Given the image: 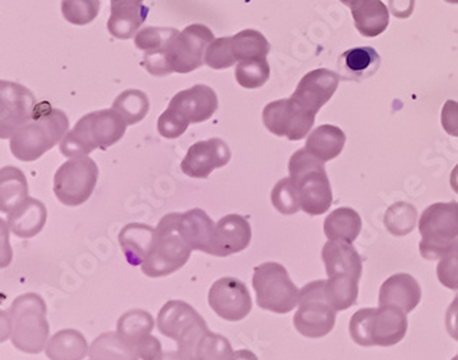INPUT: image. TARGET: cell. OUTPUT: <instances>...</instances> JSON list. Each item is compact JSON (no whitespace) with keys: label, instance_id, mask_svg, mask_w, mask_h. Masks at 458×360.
Wrapping results in <instances>:
<instances>
[{"label":"cell","instance_id":"obj_32","mask_svg":"<svg viewBox=\"0 0 458 360\" xmlns=\"http://www.w3.org/2000/svg\"><path fill=\"white\" fill-rule=\"evenodd\" d=\"M89 357L103 360H140L136 347L119 333H104L89 345Z\"/></svg>","mask_w":458,"mask_h":360},{"label":"cell","instance_id":"obj_23","mask_svg":"<svg viewBox=\"0 0 458 360\" xmlns=\"http://www.w3.org/2000/svg\"><path fill=\"white\" fill-rule=\"evenodd\" d=\"M156 234V228L145 223H129L120 230V248L130 265L137 267L148 260L155 248Z\"/></svg>","mask_w":458,"mask_h":360},{"label":"cell","instance_id":"obj_27","mask_svg":"<svg viewBox=\"0 0 458 360\" xmlns=\"http://www.w3.org/2000/svg\"><path fill=\"white\" fill-rule=\"evenodd\" d=\"M359 34L375 38L384 34L389 25V9L382 0H363L352 8Z\"/></svg>","mask_w":458,"mask_h":360},{"label":"cell","instance_id":"obj_25","mask_svg":"<svg viewBox=\"0 0 458 360\" xmlns=\"http://www.w3.org/2000/svg\"><path fill=\"white\" fill-rule=\"evenodd\" d=\"M47 218L48 212L45 205L34 197H28L15 211L9 213L8 227L16 237L34 238L44 230Z\"/></svg>","mask_w":458,"mask_h":360},{"label":"cell","instance_id":"obj_44","mask_svg":"<svg viewBox=\"0 0 458 360\" xmlns=\"http://www.w3.org/2000/svg\"><path fill=\"white\" fill-rule=\"evenodd\" d=\"M437 279L445 289L458 290V239L441 256Z\"/></svg>","mask_w":458,"mask_h":360},{"label":"cell","instance_id":"obj_42","mask_svg":"<svg viewBox=\"0 0 458 360\" xmlns=\"http://www.w3.org/2000/svg\"><path fill=\"white\" fill-rule=\"evenodd\" d=\"M179 34L178 29L174 28H145L140 32H137L134 37V45L140 51H155V49H162Z\"/></svg>","mask_w":458,"mask_h":360},{"label":"cell","instance_id":"obj_26","mask_svg":"<svg viewBox=\"0 0 458 360\" xmlns=\"http://www.w3.org/2000/svg\"><path fill=\"white\" fill-rule=\"evenodd\" d=\"M148 8L143 4H111V15L108 18L107 29L115 39L126 41L136 37L141 25L148 18Z\"/></svg>","mask_w":458,"mask_h":360},{"label":"cell","instance_id":"obj_39","mask_svg":"<svg viewBox=\"0 0 458 360\" xmlns=\"http://www.w3.org/2000/svg\"><path fill=\"white\" fill-rule=\"evenodd\" d=\"M100 6V0H63L61 11L65 21L77 27H84L97 18Z\"/></svg>","mask_w":458,"mask_h":360},{"label":"cell","instance_id":"obj_17","mask_svg":"<svg viewBox=\"0 0 458 360\" xmlns=\"http://www.w3.org/2000/svg\"><path fill=\"white\" fill-rule=\"evenodd\" d=\"M167 110L178 115L188 126L211 119L218 110V96L211 87L198 84L176 94Z\"/></svg>","mask_w":458,"mask_h":360},{"label":"cell","instance_id":"obj_13","mask_svg":"<svg viewBox=\"0 0 458 360\" xmlns=\"http://www.w3.org/2000/svg\"><path fill=\"white\" fill-rule=\"evenodd\" d=\"M316 114L307 112L306 108L297 105L290 98L273 101L263 110V121L267 130L278 138L299 141L310 133Z\"/></svg>","mask_w":458,"mask_h":360},{"label":"cell","instance_id":"obj_37","mask_svg":"<svg viewBox=\"0 0 458 360\" xmlns=\"http://www.w3.org/2000/svg\"><path fill=\"white\" fill-rule=\"evenodd\" d=\"M418 212L408 202H396L391 205L385 213L384 223L389 234L405 237L417 227Z\"/></svg>","mask_w":458,"mask_h":360},{"label":"cell","instance_id":"obj_4","mask_svg":"<svg viewBox=\"0 0 458 360\" xmlns=\"http://www.w3.org/2000/svg\"><path fill=\"white\" fill-rule=\"evenodd\" d=\"M289 173L296 188L301 211L311 216L323 215L329 211L333 192L325 162L306 149H300L290 157Z\"/></svg>","mask_w":458,"mask_h":360},{"label":"cell","instance_id":"obj_19","mask_svg":"<svg viewBox=\"0 0 458 360\" xmlns=\"http://www.w3.org/2000/svg\"><path fill=\"white\" fill-rule=\"evenodd\" d=\"M251 225L244 216L231 213L224 216L215 227L214 244L209 255L229 256L241 253L251 244Z\"/></svg>","mask_w":458,"mask_h":360},{"label":"cell","instance_id":"obj_54","mask_svg":"<svg viewBox=\"0 0 458 360\" xmlns=\"http://www.w3.org/2000/svg\"><path fill=\"white\" fill-rule=\"evenodd\" d=\"M342 4H344V6H349V8H353V6H356V4H360V2H363V0H340Z\"/></svg>","mask_w":458,"mask_h":360},{"label":"cell","instance_id":"obj_8","mask_svg":"<svg viewBox=\"0 0 458 360\" xmlns=\"http://www.w3.org/2000/svg\"><path fill=\"white\" fill-rule=\"evenodd\" d=\"M176 213H167L156 228V244L148 260L141 264V272L150 279H159L181 270L192 254L191 247L176 230Z\"/></svg>","mask_w":458,"mask_h":360},{"label":"cell","instance_id":"obj_33","mask_svg":"<svg viewBox=\"0 0 458 360\" xmlns=\"http://www.w3.org/2000/svg\"><path fill=\"white\" fill-rule=\"evenodd\" d=\"M231 48L237 63L254 58H267L270 54V42L261 32L255 29L241 30L231 37Z\"/></svg>","mask_w":458,"mask_h":360},{"label":"cell","instance_id":"obj_11","mask_svg":"<svg viewBox=\"0 0 458 360\" xmlns=\"http://www.w3.org/2000/svg\"><path fill=\"white\" fill-rule=\"evenodd\" d=\"M98 180V166L91 157H72L56 171L54 194L65 206L75 208L89 201Z\"/></svg>","mask_w":458,"mask_h":360},{"label":"cell","instance_id":"obj_28","mask_svg":"<svg viewBox=\"0 0 458 360\" xmlns=\"http://www.w3.org/2000/svg\"><path fill=\"white\" fill-rule=\"evenodd\" d=\"M344 145H346V134L340 127L323 124L311 131L310 136L307 138L304 149L326 163L336 159L344 150Z\"/></svg>","mask_w":458,"mask_h":360},{"label":"cell","instance_id":"obj_30","mask_svg":"<svg viewBox=\"0 0 458 360\" xmlns=\"http://www.w3.org/2000/svg\"><path fill=\"white\" fill-rule=\"evenodd\" d=\"M45 353L49 360H84L89 347L81 331L65 329L49 339Z\"/></svg>","mask_w":458,"mask_h":360},{"label":"cell","instance_id":"obj_16","mask_svg":"<svg viewBox=\"0 0 458 360\" xmlns=\"http://www.w3.org/2000/svg\"><path fill=\"white\" fill-rule=\"evenodd\" d=\"M231 160V149L221 138L198 141L189 147L182 162V172L189 178L207 179L215 169L226 166Z\"/></svg>","mask_w":458,"mask_h":360},{"label":"cell","instance_id":"obj_12","mask_svg":"<svg viewBox=\"0 0 458 360\" xmlns=\"http://www.w3.org/2000/svg\"><path fill=\"white\" fill-rule=\"evenodd\" d=\"M214 41V32L202 23L186 27L165 48L172 72L189 74L202 67L208 46Z\"/></svg>","mask_w":458,"mask_h":360},{"label":"cell","instance_id":"obj_22","mask_svg":"<svg viewBox=\"0 0 458 360\" xmlns=\"http://www.w3.org/2000/svg\"><path fill=\"white\" fill-rule=\"evenodd\" d=\"M381 67V56L372 46H356L342 54L337 61L340 79L360 82L377 74Z\"/></svg>","mask_w":458,"mask_h":360},{"label":"cell","instance_id":"obj_9","mask_svg":"<svg viewBox=\"0 0 458 360\" xmlns=\"http://www.w3.org/2000/svg\"><path fill=\"white\" fill-rule=\"evenodd\" d=\"M157 329L178 345V350L189 356H196L200 339L209 331L207 322L186 301L172 300L160 308ZM196 360V359H195Z\"/></svg>","mask_w":458,"mask_h":360},{"label":"cell","instance_id":"obj_10","mask_svg":"<svg viewBox=\"0 0 458 360\" xmlns=\"http://www.w3.org/2000/svg\"><path fill=\"white\" fill-rule=\"evenodd\" d=\"M336 313L326 294V280H318L300 290L299 310L293 322L304 338H325L336 324Z\"/></svg>","mask_w":458,"mask_h":360},{"label":"cell","instance_id":"obj_49","mask_svg":"<svg viewBox=\"0 0 458 360\" xmlns=\"http://www.w3.org/2000/svg\"><path fill=\"white\" fill-rule=\"evenodd\" d=\"M445 327L451 338L458 342V296H455L453 303L448 306L445 313Z\"/></svg>","mask_w":458,"mask_h":360},{"label":"cell","instance_id":"obj_34","mask_svg":"<svg viewBox=\"0 0 458 360\" xmlns=\"http://www.w3.org/2000/svg\"><path fill=\"white\" fill-rule=\"evenodd\" d=\"M326 294L336 312L348 310L358 300L359 280L351 275L329 277V280H326Z\"/></svg>","mask_w":458,"mask_h":360},{"label":"cell","instance_id":"obj_18","mask_svg":"<svg viewBox=\"0 0 458 360\" xmlns=\"http://www.w3.org/2000/svg\"><path fill=\"white\" fill-rule=\"evenodd\" d=\"M340 75L326 68L310 71L299 82L292 98L307 112L318 114L339 87Z\"/></svg>","mask_w":458,"mask_h":360},{"label":"cell","instance_id":"obj_43","mask_svg":"<svg viewBox=\"0 0 458 360\" xmlns=\"http://www.w3.org/2000/svg\"><path fill=\"white\" fill-rule=\"evenodd\" d=\"M237 60L231 48V37L218 38L211 42L205 53V63L212 70H226L235 65Z\"/></svg>","mask_w":458,"mask_h":360},{"label":"cell","instance_id":"obj_56","mask_svg":"<svg viewBox=\"0 0 458 360\" xmlns=\"http://www.w3.org/2000/svg\"><path fill=\"white\" fill-rule=\"evenodd\" d=\"M451 360H458V355H457V356L453 357V359H451Z\"/></svg>","mask_w":458,"mask_h":360},{"label":"cell","instance_id":"obj_52","mask_svg":"<svg viewBox=\"0 0 458 360\" xmlns=\"http://www.w3.org/2000/svg\"><path fill=\"white\" fill-rule=\"evenodd\" d=\"M450 185L451 189L454 190L455 194L458 195V164L451 172Z\"/></svg>","mask_w":458,"mask_h":360},{"label":"cell","instance_id":"obj_15","mask_svg":"<svg viewBox=\"0 0 458 360\" xmlns=\"http://www.w3.org/2000/svg\"><path fill=\"white\" fill-rule=\"evenodd\" d=\"M208 301L216 314L226 322H240L251 313V294L244 282L222 277L211 286Z\"/></svg>","mask_w":458,"mask_h":360},{"label":"cell","instance_id":"obj_6","mask_svg":"<svg viewBox=\"0 0 458 360\" xmlns=\"http://www.w3.org/2000/svg\"><path fill=\"white\" fill-rule=\"evenodd\" d=\"M420 253L428 261L438 260L458 239V202H438L422 212Z\"/></svg>","mask_w":458,"mask_h":360},{"label":"cell","instance_id":"obj_24","mask_svg":"<svg viewBox=\"0 0 458 360\" xmlns=\"http://www.w3.org/2000/svg\"><path fill=\"white\" fill-rule=\"evenodd\" d=\"M322 260L325 263L327 277L351 275L356 280H360L362 277V258L355 247L349 242H326L322 249Z\"/></svg>","mask_w":458,"mask_h":360},{"label":"cell","instance_id":"obj_47","mask_svg":"<svg viewBox=\"0 0 458 360\" xmlns=\"http://www.w3.org/2000/svg\"><path fill=\"white\" fill-rule=\"evenodd\" d=\"M441 124L445 133L453 138H458V103L454 100H448L444 105L441 112Z\"/></svg>","mask_w":458,"mask_h":360},{"label":"cell","instance_id":"obj_35","mask_svg":"<svg viewBox=\"0 0 458 360\" xmlns=\"http://www.w3.org/2000/svg\"><path fill=\"white\" fill-rule=\"evenodd\" d=\"M113 108L122 115L127 126H133L140 123L141 120L148 115L150 101L148 94L140 89H127L115 98Z\"/></svg>","mask_w":458,"mask_h":360},{"label":"cell","instance_id":"obj_55","mask_svg":"<svg viewBox=\"0 0 458 360\" xmlns=\"http://www.w3.org/2000/svg\"><path fill=\"white\" fill-rule=\"evenodd\" d=\"M445 2L451 4H458V0H445Z\"/></svg>","mask_w":458,"mask_h":360},{"label":"cell","instance_id":"obj_46","mask_svg":"<svg viewBox=\"0 0 458 360\" xmlns=\"http://www.w3.org/2000/svg\"><path fill=\"white\" fill-rule=\"evenodd\" d=\"M133 346L141 360H156L163 353L162 343L152 334L139 339L136 343H133Z\"/></svg>","mask_w":458,"mask_h":360},{"label":"cell","instance_id":"obj_7","mask_svg":"<svg viewBox=\"0 0 458 360\" xmlns=\"http://www.w3.org/2000/svg\"><path fill=\"white\" fill-rule=\"evenodd\" d=\"M252 287L257 296V305L267 312L287 314L299 306L300 290L281 264L264 263L257 265Z\"/></svg>","mask_w":458,"mask_h":360},{"label":"cell","instance_id":"obj_53","mask_svg":"<svg viewBox=\"0 0 458 360\" xmlns=\"http://www.w3.org/2000/svg\"><path fill=\"white\" fill-rule=\"evenodd\" d=\"M111 4H133V2H136V4H143L145 0H110Z\"/></svg>","mask_w":458,"mask_h":360},{"label":"cell","instance_id":"obj_31","mask_svg":"<svg viewBox=\"0 0 458 360\" xmlns=\"http://www.w3.org/2000/svg\"><path fill=\"white\" fill-rule=\"evenodd\" d=\"M323 230L329 241L355 242L362 230V218L355 209L337 208L325 220Z\"/></svg>","mask_w":458,"mask_h":360},{"label":"cell","instance_id":"obj_40","mask_svg":"<svg viewBox=\"0 0 458 360\" xmlns=\"http://www.w3.org/2000/svg\"><path fill=\"white\" fill-rule=\"evenodd\" d=\"M233 346L221 334L208 331L196 347V360H229L233 357Z\"/></svg>","mask_w":458,"mask_h":360},{"label":"cell","instance_id":"obj_38","mask_svg":"<svg viewBox=\"0 0 458 360\" xmlns=\"http://www.w3.org/2000/svg\"><path fill=\"white\" fill-rule=\"evenodd\" d=\"M235 79L241 87L248 89L259 88L270 80V65L267 58H254L238 63Z\"/></svg>","mask_w":458,"mask_h":360},{"label":"cell","instance_id":"obj_41","mask_svg":"<svg viewBox=\"0 0 458 360\" xmlns=\"http://www.w3.org/2000/svg\"><path fill=\"white\" fill-rule=\"evenodd\" d=\"M271 204L283 215H294L301 211L296 188L293 185L292 179H281L277 185L274 186L271 192Z\"/></svg>","mask_w":458,"mask_h":360},{"label":"cell","instance_id":"obj_21","mask_svg":"<svg viewBox=\"0 0 458 360\" xmlns=\"http://www.w3.org/2000/svg\"><path fill=\"white\" fill-rule=\"evenodd\" d=\"M421 297L420 282L405 272L391 275L379 289V306H394L405 313L415 310Z\"/></svg>","mask_w":458,"mask_h":360},{"label":"cell","instance_id":"obj_48","mask_svg":"<svg viewBox=\"0 0 458 360\" xmlns=\"http://www.w3.org/2000/svg\"><path fill=\"white\" fill-rule=\"evenodd\" d=\"M415 0H389V12L395 18L407 19L412 15Z\"/></svg>","mask_w":458,"mask_h":360},{"label":"cell","instance_id":"obj_20","mask_svg":"<svg viewBox=\"0 0 458 360\" xmlns=\"http://www.w3.org/2000/svg\"><path fill=\"white\" fill-rule=\"evenodd\" d=\"M174 223L183 241L191 247L192 251L209 254L214 244L216 225L207 212L195 208L183 213H176Z\"/></svg>","mask_w":458,"mask_h":360},{"label":"cell","instance_id":"obj_14","mask_svg":"<svg viewBox=\"0 0 458 360\" xmlns=\"http://www.w3.org/2000/svg\"><path fill=\"white\" fill-rule=\"evenodd\" d=\"M0 138L6 140L32 119L38 103L30 89L4 80L0 82Z\"/></svg>","mask_w":458,"mask_h":360},{"label":"cell","instance_id":"obj_51","mask_svg":"<svg viewBox=\"0 0 458 360\" xmlns=\"http://www.w3.org/2000/svg\"><path fill=\"white\" fill-rule=\"evenodd\" d=\"M229 360H259V357L255 356L251 350L242 349L233 352V357Z\"/></svg>","mask_w":458,"mask_h":360},{"label":"cell","instance_id":"obj_3","mask_svg":"<svg viewBox=\"0 0 458 360\" xmlns=\"http://www.w3.org/2000/svg\"><path fill=\"white\" fill-rule=\"evenodd\" d=\"M8 336L21 352L38 355L48 345L47 305L39 294L19 296L8 310Z\"/></svg>","mask_w":458,"mask_h":360},{"label":"cell","instance_id":"obj_45","mask_svg":"<svg viewBox=\"0 0 458 360\" xmlns=\"http://www.w3.org/2000/svg\"><path fill=\"white\" fill-rule=\"evenodd\" d=\"M188 124L182 121L178 115L170 110H165L157 121V130L160 136L165 138H178L188 130Z\"/></svg>","mask_w":458,"mask_h":360},{"label":"cell","instance_id":"obj_57","mask_svg":"<svg viewBox=\"0 0 458 360\" xmlns=\"http://www.w3.org/2000/svg\"><path fill=\"white\" fill-rule=\"evenodd\" d=\"M89 360H103V359H89Z\"/></svg>","mask_w":458,"mask_h":360},{"label":"cell","instance_id":"obj_50","mask_svg":"<svg viewBox=\"0 0 458 360\" xmlns=\"http://www.w3.org/2000/svg\"><path fill=\"white\" fill-rule=\"evenodd\" d=\"M156 360H195V357L189 356L181 350H176V352H163Z\"/></svg>","mask_w":458,"mask_h":360},{"label":"cell","instance_id":"obj_36","mask_svg":"<svg viewBox=\"0 0 458 360\" xmlns=\"http://www.w3.org/2000/svg\"><path fill=\"white\" fill-rule=\"evenodd\" d=\"M153 329H155V319L145 310H130L124 313L117 322V333L131 345L139 339L152 333Z\"/></svg>","mask_w":458,"mask_h":360},{"label":"cell","instance_id":"obj_2","mask_svg":"<svg viewBox=\"0 0 458 360\" xmlns=\"http://www.w3.org/2000/svg\"><path fill=\"white\" fill-rule=\"evenodd\" d=\"M127 123L114 108L89 113L78 120L72 130L60 143L63 156H89L94 150H106L122 140Z\"/></svg>","mask_w":458,"mask_h":360},{"label":"cell","instance_id":"obj_5","mask_svg":"<svg viewBox=\"0 0 458 360\" xmlns=\"http://www.w3.org/2000/svg\"><path fill=\"white\" fill-rule=\"evenodd\" d=\"M349 331L353 342L362 347L395 346L407 334V313L394 306L362 308L352 316Z\"/></svg>","mask_w":458,"mask_h":360},{"label":"cell","instance_id":"obj_29","mask_svg":"<svg viewBox=\"0 0 458 360\" xmlns=\"http://www.w3.org/2000/svg\"><path fill=\"white\" fill-rule=\"evenodd\" d=\"M30 197L28 180L18 167H2L0 171V211L8 216Z\"/></svg>","mask_w":458,"mask_h":360},{"label":"cell","instance_id":"obj_1","mask_svg":"<svg viewBox=\"0 0 458 360\" xmlns=\"http://www.w3.org/2000/svg\"><path fill=\"white\" fill-rule=\"evenodd\" d=\"M70 127L67 114L44 101L11 138V152L21 162H35L63 140Z\"/></svg>","mask_w":458,"mask_h":360}]
</instances>
